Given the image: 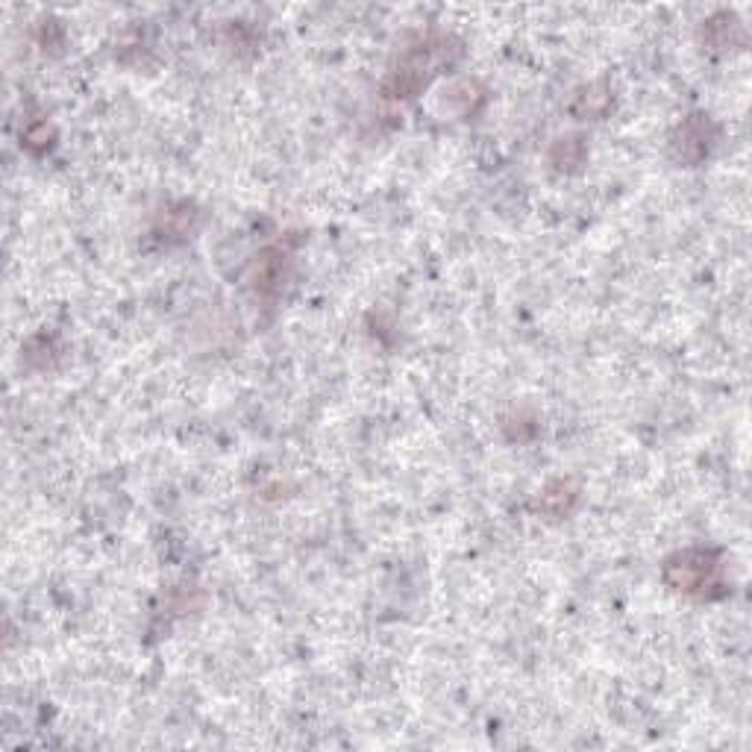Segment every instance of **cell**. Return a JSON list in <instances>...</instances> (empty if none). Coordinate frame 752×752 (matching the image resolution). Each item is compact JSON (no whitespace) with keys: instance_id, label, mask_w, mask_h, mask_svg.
Returning <instances> with one entry per match:
<instances>
[{"instance_id":"6da1fadb","label":"cell","mask_w":752,"mask_h":752,"mask_svg":"<svg viewBox=\"0 0 752 752\" xmlns=\"http://www.w3.org/2000/svg\"><path fill=\"white\" fill-rule=\"evenodd\" d=\"M664 571H679V576H667L671 585H676L679 591H703L718 576V564L712 562V553L687 550V553L676 556L673 562H667Z\"/></svg>"}]
</instances>
